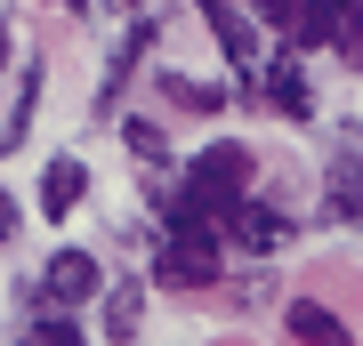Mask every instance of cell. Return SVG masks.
<instances>
[{"label":"cell","mask_w":363,"mask_h":346,"mask_svg":"<svg viewBox=\"0 0 363 346\" xmlns=\"http://www.w3.org/2000/svg\"><path fill=\"white\" fill-rule=\"evenodd\" d=\"M178 193L202 209V218L226 226V209L250 202V145H210V154H194V169H186Z\"/></svg>","instance_id":"obj_1"},{"label":"cell","mask_w":363,"mask_h":346,"mask_svg":"<svg viewBox=\"0 0 363 346\" xmlns=\"http://www.w3.org/2000/svg\"><path fill=\"white\" fill-rule=\"evenodd\" d=\"M154 282L162 290H202L218 282V233H169L154 250Z\"/></svg>","instance_id":"obj_2"},{"label":"cell","mask_w":363,"mask_h":346,"mask_svg":"<svg viewBox=\"0 0 363 346\" xmlns=\"http://www.w3.org/2000/svg\"><path fill=\"white\" fill-rule=\"evenodd\" d=\"M97 290H105V274H97L89 250H57L49 266H40V298H49V306H89Z\"/></svg>","instance_id":"obj_3"},{"label":"cell","mask_w":363,"mask_h":346,"mask_svg":"<svg viewBox=\"0 0 363 346\" xmlns=\"http://www.w3.org/2000/svg\"><path fill=\"white\" fill-rule=\"evenodd\" d=\"M259 16L283 33V49H323L331 40V0H259Z\"/></svg>","instance_id":"obj_4"},{"label":"cell","mask_w":363,"mask_h":346,"mask_svg":"<svg viewBox=\"0 0 363 346\" xmlns=\"http://www.w3.org/2000/svg\"><path fill=\"white\" fill-rule=\"evenodd\" d=\"M226 233H234V250H250V258L291 250V218H283L274 202H242V209H226Z\"/></svg>","instance_id":"obj_5"},{"label":"cell","mask_w":363,"mask_h":346,"mask_svg":"<svg viewBox=\"0 0 363 346\" xmlns=\"http://www.w3.org/2000/svg\"><path fill=\"white\" fill-rule=\"evenodd\" d=\"M81 193H89V169H81L73 154H57L49 169H40V209H49V218H73Z\"/></svg>","instance_id":"obj_6"},{"label":"cell","mask_w":363,"mask_h":346,"mask_svg":"<svg viewBox=\"0 0 363 346\" xmlns=\"http://www.w3.org/2000/svg\"><path fill=\"white\" fill-rule=\"evenodd\" d=\"M202 16H210V33H218V49L234 64H259V25L234 8V0H202Z\"/></svg>","instance_id":"obj_7"},{"label":"cell","mask_w":363,"mask_h":346,"mask_svg":"<svg viewBox=\"0 0 363 346\" xmlns=\"http://www.w3.org/2000/svg\"><path fill=\"white\" fill-rule=\"evenodd\" d=\"M283 330L298 346H347V322H339L331 306H315V298H298V306H283Z\"/></svg>","instance_id":"obj_8"},{"label":"cell","mask_w":363,"mask_h":346,"mask_svg":"<svg viewBox=\"0 0 363 346\" xmlns=\"http://www.w3.org/2000/svg\"><path fill=\"white\" fill-rule=\"evenodd\" d=\"M267 97H274V113H291V121H307V113H315V97H307V73H298V57H291V49L267 64Z\"/></svg>","instance_id":"obj_9"},{"label":"cell","mask_w":363,"mask_h":346,"mask_svg":"<svg viewBox=\"0 0 363 346\" xmlns=\"http://www.w3.org/2000/svg\"><path fill=\"white\" fill-rule=\"evenodd\" d=\"M323 185H331V218H347V226H363V161H355V154H339Z\"/></svg>","instance_id":"obj_10"},{"label":"cell","mask_w":363,"mask_h":346,"mask_svg":"<svg viewBox=\"0 0 363 346\" xmlns=\"http://www.w3.org/2000/svg\"><path fill=\"white\" fill-rule=\"evenodd\" d=\"M138 322H145V290H138V282L105 290V338H113V346H130V338H138Z\"/></svg>","instance_id":"obj_11"},{"label":"cell","mask_w":363,"mask_h":346,"mask_svg":"<svg viewBox=\"0 0 363 346\" xmlns=\"http://www.w3.org/2000/svg\"><path fill=\"white\" fill-rule=\"evenodd\" d=\"M162 97L186 105V113H218V105H226V89H210V81H178V73H162Z\"/></svg>","instance_id":"obj_12"},{"label":"cell","mask_w":363,"mask_h":346,"mask_svg":"<svg viewBox=\"0 0 363 346\" xmlns=\"http://www.w3.org/2000/svg\"><path fill=\"white\" fill-rule=\"evenodd\" d=\"M121 137H130V154H138V161H154V169L169 161V129H162V121H130Z\"/></svg>","instance_id":"obj_13"},{"label":"cell","mask_w":363,"mask_h":346,"mask_svg":"<svg viewBox=\"0 0 363 346\" xmlns=\"http://www.w3.org/2000/svg\"><path fill=\"white\" fill-rule=\"evenodd\" d=\"M25 346H81V322H65V314H40L33 330H25Z\"/></svg>","instance_id":"obj_14"},{"label":"cell","mask_w":363,"mask_h":346,"mask_svg":"<svg viewBox=\"0 0 363 346\" xmlns=\"http://www.w3.org/2000/svg\"><path fill=\"white\" fill-rule=\"evenodd\" d=\"M9 233H16V202L0 193V242H9Z\"/></svg>","instance_id":"obj_15"},{"label":"cell","mask_w":363,"mask_h":346,"mask_svg":"<svg viewBox=\"0 0 363 346\" xmlns=\"http://www.w3.org/2000/svg\"><path fill=\"white\" fill-rule=\"evenodd\" d=\"M0 64H9V25H0Z\"/></svg>","instance_id":"obj_16"},{"label":"cell","mask_w":363,"mask_h":346,"mask_svg":"<svg viewBox=\"0 0 363 346\" xmlns=\"http://www.w3.org/2000/svg\"><path fill=\"white\" fill-rule=\"evenodd\" d=\"M121 8H145V0H121Z\"/></svg>","instance_id":"obj_17"}]
</instances>
